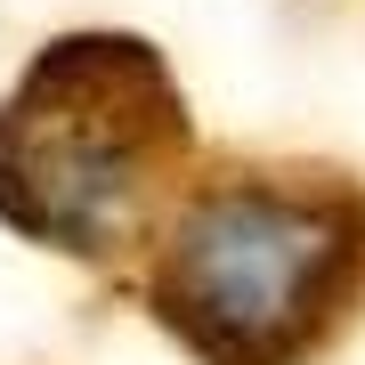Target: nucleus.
Masks as SVG:
<instances>
[{
    "mask_svg": "<svg viewBox=\"0 0 365 365\" xmlns=\"http://www.w3.org/2000/svg\"><path fill=\"white\" fill-rule=\"evenodd\" d=\"M146 300L203 365H309L365 309V187L227 170L170 203Z\"/></svg>",
    "mask_w": 365,
    "mask_h": 365,
    "instance_id": "obj_1",
    "label": "nucleus"
},
{
    "mask_svg": "<svg viewBox=\"0 0 365 365\" xmlns=\"http://www.w3.org/2000/svg\"><path fill=\"white\" fill-rule=\"evenodd\" d=\"M187 98L130 33H73L0 98V220L73 260H114L170 220Z\"/></svg>",
    "mask_w": 365,
    "mask_h": 365,
    "instance_id": "obj_2",
    "label": "nucleus"
}]
</instances>
